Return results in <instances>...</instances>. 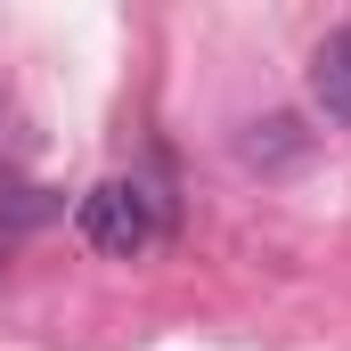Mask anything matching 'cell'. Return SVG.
Masks as SVG:
<instances>
[{"mask_svg": "<svg viewBox=\"0 0 351 351\" xmlns=\"http://www.w3.org/2000/svg\"><path fill=\"white\" fill-rule=\"evenodd\" d=\"M311 106H319L335 131H351V25H335V33L311 49Z\"/></svg>", "mask_w": 351, "mask_h": 351, "instance_id": "cell-2", "label": "cell"}, {"mask_svg": "<svg viewBox=\"0 0 351 351\" xmlns=\"http://www.w3.org/2000/svg\"><path fill=\"white\" fill-rule=\"evenodd\" d=\"M74 221H82V245L90 254H106V262H131V254H147V237H156V196H147V180H98L82 204H74Z\"/></svg>", "mask_w": 351, "mask_h": 351, "instance_id": "cell-1", "label": "cell"}, {"mask_svg": "<svg viewBox=\"0 0 351 351\" xmlns=\"http://www.w3.org/2000/svg\"><path fill=\"white\" fill-rule=\"evenodd\" d=\"M66 204H58V188H33V180H8L0 172V245L16 237V229H49Z\"/></svg>", "mask_w": 351, "mask_h": 351, "instance_id": "cell-3", "label": "cell"}]
</instances>
